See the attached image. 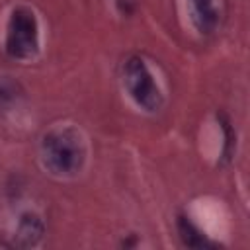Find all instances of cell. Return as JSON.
<instances>
[{
    "label": "cell",
    "instance_id": "obj_1",
    "mask_svg": "<svg viewBox=\"0 0 250 250\" xmlns=\"http://www.w3.org/2000/svg\"><path fill=\"white\" fill-rule=\"evenodd\" d=\"M86 148L80 133L72 127H57L43 137V166L55 176H72L84 164Z\"/></svg>",
    "mask_w": 250,
    "mask_h": 250
},
{
    "label": "cell",
    "instance_id": "obj_2",
    "mask_svg": "<svg viewBox=\"0 0 250 250\" xmlns=\"http://www.w3.org/2000/svg\"><path fill=\"white\" fill-rule=\"evenodd\" d=\"M39 49V25L29 8H14L6 25V51L14 59H31Z\"/></svg>",
    "mask_w": 250,
    "mask_h": 250
},
{
    "label": "cell",
    "instance_id": "obj_3",
    "mask_svg": "<svg viewBox=\"0 0 250 250\" xmlns=\"http://www.w3.org/2000/svg\"><path fill=\"white\" fill-rule=\"evenodd\" d=\"M123 84L133 102L145 111H156L162 105V92L141 57H129L123 64Z\"/></svg>",
    "mask_w": 250,
    "mask_h": 250
},
{
    "label": "cell",
    "instance_id": "obj_4",
    "mask_svg": "<svg viewBox=\"0 0 250 250\" xmlns=\"http://www.w3.org/2000/svg\"><path fill=\"white\" fill-rule=\"evenodd\" d=\"M188 12L191 23L199 33H211L219 23L217 0H188Z\"/></svg>",
    "mask_w": 250,
    "mask_h": 250
},
{
    "label": "cell",
    "instance_id": "obj_5",
    "mask_svg": "<svg viewBox=\"0 0 250 250\" xmlns=\"http://www.w3.org/2000/svg\"><path fill=\"white\" fill-rule=\"evenodd\" d=\"M41 232H43L41 219L35 213H25V215H21V219L18 223L14 238L20 246H33L41 238Z\"/></svg>",
    "mask_w": 250,
    "mask_h": 250
},
{
    "label": "cell",
    "instance_id": "obj_6",
    "mask_svg": "<svg viewBox=\"0 0 250 250\" xmlns=\"http://www.w3.org/2000/svg\"><path fill=\"white\" fill-rule=\"evenodd\" d=\"M180 230H182V236H184L186 244H189V246H203L205 244V238L195 230V227L188 219L180 221Z\"/></svg>",
    "mask_w": 250,
    "mask_h": 250
},
{
    "label": "cell",
    "instance_id": "obj_7",
    "mask_svg": "<svg viewBox=\"0 0 250 250\" xmlns=\"http://www.w3.org/2000/svg\"><path fill=\"white\" fill-rule=\"evenodd\" d=\"M16 86L8 80H0V105H4L6 102H12L16 96Z\"/></svg>",
    "mask_w": 250,
    "mask_h": 250
}]
</instances>
